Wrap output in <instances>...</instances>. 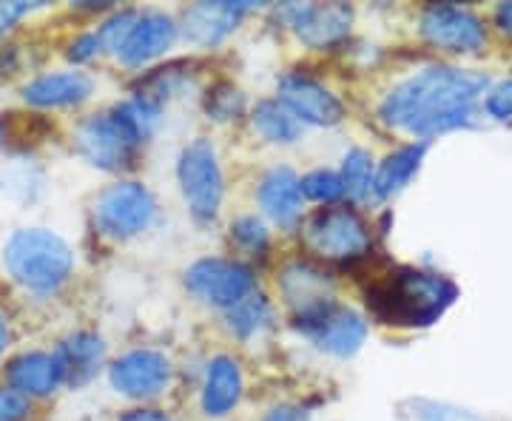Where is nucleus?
I'll list each match as a JSON object with an SVG mask.
<instances>
[{
  "instance_id": "obj_1",
  "label": "nucleus",
  "mask_w": 512,
  "mask_h": 421,
  "mask_svg": "<svg viewBox=\"0 0 512 421\" xmlns=\"http://www.w3.org/2000/svg\"><path fill=\"white\" fill-rule=\"evenodd\" d=\"M487 74L458 66H427L402 80L379 106L384 126L410 137L447 134L476 123L478 97L487 92Z\"/></svg>"
},
{
  "instance_id": "obj_2",
  "label": "nucleus",
  "mask_w": 512,
  "mask_h": 421,
  "mask_svg": "<svg viewBox=\"0 0 512 421\" xmlns=\"http://www.w3.org/2000/svg\"><path fill=\"white\" fill-rule=\"evenodd\" d=\"M458 299V288L441 274L419 268H396L376 279L367 291V308L393 328H427L439 322Z\"/></svg>"
},
{
  "instance_id": "obj_3",
  "label": "nucleus",
  "mask_w": 512,
  "mask_h": 421,
  "mask_svg": "<svg viewBox=\"0 0 512 421\" xmlns=\"http://www.w3.org/2000/svg\"><path fill=\"white\" fill-rule=\"evenodd\" d=\"M160 120V103L134 94L111 111L92 114L77 129V151L103 171H123Z\"/></svg>"
},
{
  "instance_id": "obj_4",
  "label": "nucleus",
  "mask_w": 512,
  "mask_h": 421,
  "mask_svg": "<svg viewBox=\"0 0 512 421\" xmlns=\"http://www.w3.org/2000/svg\"><path fill=\"white\" fill-rule=\"evenodd\" d=\"M3 262L12 279L32 293L57 291L74 268L72 248L46 228H23L15 231L6 248Z\"/></svg>"
},
{
  "instance_id": "obj_5",
  "label": "nucleus",
  "mask_w": 512,
  "mask_h": 421,
  "mask_svg": "<svg viewBox=\"0 0 512 421\" xmlns=\"http://www.w3.org/2000/svg\"><path fill=\"white\" fill-rule=\"evenodd\" d=\"M305 242L316 257L350 262L370 251V228L365 217L350 205H328L305 222Z\"/></svg>"
},
{
  "instance_id": "obj_6",
  "label": "nucleus",
  "mask_w": 512,
  "mask_h": 421,
  "mask_svg": "<svg viewBox=\"0 0 512 421\" xmlns=\"http://www.w3.org/2000/svg\"><path fill=\"white\" fill-rule=\"evenodd\" d=\"M177 180L188 202V211L197 222H214L220 214L225 180H222L220 157L211 140L197 137L191 146L183 148L177 163Z\"/></svg>"
},
{
  "instance_id": "obj_7",
  "label": "nucleus",
  "mask_w": 512,
  "mask_h": 421,
  "mask_svg": "<svg viewBox=\"0 0 512 421\" xmlns=\"http://www.w3.org/2000/svg\"><path fill=\"white\" fill-rule=\"evenodd\" d=\"M157 202L143 183H114L94 202V222L109 239H131L154 222Z\"/></svg>"
},
{
  "instance_id": "obj_8",
  "label": "nucleus",
  "mask_w": 512,
  "mask_h": 421,
  "mask_svg": "<svg viewBox=\"0 0 512 421\" xmlns=\"http://www.w3.org/2000/svg\"><path fill=\"white\" fill-rule=\"evenodd\" d=\"M185 285L197 299L214 305V308H234L256 288V276L248 265L237 259H200L185 271Z\"/></svg>"
},
{
  "instance_id": "obj_9",
  "label": "nucleus",
  "mask_w": 512,
  "mask_h": 421,
  "mask_svg": "<svg viewBox=\"0 0 512 421\" xmlns=\"http://www.w3.org/2000/svg\"><path fill=\"white\" fill-rule=\"evenodd\" d=\"M296 328L302 330V336L311 339L316 348L339 359L353 356L367 339L365 319L339 302H328L305 316H296Z\"/></svg>"
},
{
  "instance_id": "obj_10",
  "label": "nucleus",
  "mask_w": 512,
  "mask_h": 421,
  "mask_svg": "<svg viewBox=\"0 0 512 421\" xmlns=\"http://www.w3.org/2000/svg\"><path fill=\"white\" fill-rule=\"evenodd\" d=\"M421 35L427 43L439 46L444 52H478L487 43L484 20L473 9L456 3H430L421 9Z\"/></svg>"
},
{
  "instance_id": "obj_11",
  "label": "nucleus",
  "mask_w": 512,
  "mask_h": 421,
  "mask_svg": "<svg viewBox=\"0 0 512 421\" xmlns=\"http://www.w3.org/2000/svg\"><path fill=\"white\" fill-rule=\"evenodd\" d=\"M279 103L305 126H336L345 117V106L325 83L305 72H288L279 77Z\"/></svg>"
},
{
  "instance_id": "obj_12",
  "label": "nucleus",
  "mask_w": 512,
  "mask_h": 421,
  "mask_svg": "<svg viewBox=\"0 0 512 421\" xmlns=\"http://www.w3.org/2000/svg\"><path fill=\"white\" fill-rule=\"evenodd\" d=\"M111 387L128 399H154L171 382V362L151 348L128 350L109 370Z\"/></svg>"
},
{
  "instance_id": "obj_13",
  "label": "nucleus",
  "mask_w": 512,
  "mask_h": 421,
  "mask_svg": "<svg viewBox=\"0 0 512 421\" xmlns=\"http://www.w3.org/2000/svg\"><path fill=\"white\" fill-rule=\"evenodd\" d=\"M285 20L305 46L328 49L348 37L353 9L348 3H291L285 6Z\"/></svg>"
},
{
  "instance_id": "obj_14",
  "label": "nucleus",
  "mask_w": 512,
  "mask_h": 421,
  "mask_svg": "<svg viewBox=\"0 0 512 421\" xmlns=\"http://www.w3.org/2000/svg\"><path fill=\"white\" fill-rule=\"evenodd\" d=\"M279 288H282L285 302L291 305L293 319L316 311L328 302H336L333 279H330L328 271L316 268L313 262H302V259L285 265V271L279 276Z\"/></svg>"
},
{
  "instance_id": "obj_15",
  "label": "nucleus",
  "mask_w": 512,
  "mask_h": 421,
  "mask_svg": "<svg viewBox=\"0 0 512 421\" xmlns=\"http://www.w3.org/2000/svg\"><path fill=\"white\" fill-rule=\"evenodd\" d=\"M251 3H231V0H217V3H194L185 9L183 35L194 46H217L220 40L237 29V23L245 18Z\"/></svg>"
},
{
  "instance_id": "obj_16",
  "label": "nucleus",
  "mask_w": 512,
  "mask_h": 421,
  "mask_svg": "<svg viewBox=\"0 0 512 421\" xmlns=\"http://www.w3.org/2000/svg\"><path fill=\"white\" fill-rule=\"evenodd\" d=\"M177 29H180V26L174 23L171 15H165V12H157V9L140 12L134 29L128 32L126 43H123V49L117 52V57H120L126 66H143L148 60L165 55V52L174 46Z\"/></svg>"
},
{
  "instance_id": "obj_17",
  "label": "nucleus",
  "mask_w": 512,
  "mask_h": 421,
  "mask_svg": "<svg viewBox=\"0 0 512 421\" xmlns=\"http://www.w3.org/2000/svg\"><path fill=\"white\" fill-rule=\"evenodd\" d=\"M259 205L279 225L293 228L302 217V183L293 168H271L259 183Z\"/></svg>"
},
{
  "instance_id": "obj_18",
  "label": "nucleus",
  "mask_w": 512,
  "mask_h": 421,
  "mask_svg": "<svg viewBox=\"0 0 512 421\" xmlns=\"http://www.w3.org/2000/svg\"><path fill=\"white\" fill-rule=\"evenodd\" d=\"M6 379H9V387H15L26 399L29 396H52L57 387L66 382L57 353H40V350L12 359L6 367Z\"/></svg>"
},
{
  "instance_id": "obj_19",
  "label": "nucleus",
  "mask_w": 512,
  "mask_h": 421,
  "mask_svg": "<svg viewBox=\"0 0 512 421\" xmlns=\"http://www.w3.org/2000/svg\"><path fill=\"white\" fill-rule=\"evenodd\" d=\"M94 92V83L89 74L83 72H55L40 74L26 89L23 97L26 103L40 106V109H60V106H77L89 100Z\"/></svg>"
},
{
  "instance_id": "obj_20",
  "label": "nucleus",
  "mask_w": 512,
  "mask_h": 421,
  "mask_svg": "<svg viewBox=\"0 0 512 421\" xmlns=\"http://www.w3.org/2000/svg\"><path fill=\"white\" fill-rule=\"evenodd\" d=\"M242 399V370L231 356H214L202 382V410L211 419L228 416Z\"/></svg>"
},
{
  "instance_id": "obj_21",
  "label": "nucleus",
  "mask_w": 512,
  "mask_h": 421,
  "mask_svg": "<svg viewBox=\"0 0 512 421\" xmlns=\"http://www.w3.org/2000/svg\"><path fill=\"white\" fill-rule=\"evenodd\" d=\"M57 359L63 365V379L66 385L80 387L86 382H92L97 376V370L103 367V359H106V345L97 333H89V330H80V333H72L60 350H57Z\"/></svg>"
},
{
  "instance_id": "obj_22",
  "label": "nucleus",
  "mask_w": 512,
  "mask_h": 421,
  "mask_svg": "<svg viewBox=\"0 0 512 421\" xmlns=\"http://www.w3.org/2000/svg\"><path fill=\"white\" fill-rule=\"evenodd\" d=\"M427 154V143H410V146L396 148L393 154L384 157V163L376 168V183H373V197L390 200L399 191H404L410 180L419 174L421 160Z\"/></svg>"
},
{
  "instance_id": "obj_23",
  "label": "nucleus",
  "mask_w": 512,
  "mask_h": 421,
  "mask_svg": "<svg viewBox=\"0 0 512 421\" xmlns=\"http://www.w3.org/2000/svg\"><path fill=\"white\" fill-rule=\"evenodd\" d=\"M251 123L268 143L288 146V143H296L302 134V123L279 100H259L256 109L251 111Z\"/></svg>"
},
{
  "instance_id": "obj_24",
  "label": "nucleus",
  "mask_w": 512,
  "mask_h": 421,
  "mask_svg": "<svg viewBox=\"0 0 512 421\" xmlns=\"http://www.w3.org/2000/svg\"><path fill=\"white\" fill-rule=\"evenodd\" d=\"M225 322H228V330L237 333L239 339H251L256 333L271 328L274 308H271V302L262 293L254 291L251 296H245L239 305L225 311Z\"/></svg>"
},
{
  "instance_id": "obj_25",
  "label": "nucleus",
  "mask_w": 512,
  "mask_h": 421,
  "mask_svg": "<svg viewBox=\"0 0 512 421\" xmlns=\"http://www.w3.org/2000/svg\"><path fill=\"white\" fill-rule=\"evenodd\" d=\"M342 185H345V194L353 202H365L373 197V183H376V165L373 157L367 154L365 148H350L342 160Z\"/></svg>"
},
{
  "instance_id": "obj_26",
  "label": "nucleus",
  "mask_w": 512,
  "mask_h": 421,
  "mask_svg": "<svg viewBox=\"0 0 512 421\" xmlns=\"http://www.w3.org/2000/svg\"><path fill=\"white\" fill-rule=\"evenodd\" d=\"M299 183H302V197L319 202V205H333V202L345 197L342 177L336 171H328V168H316L311 174H305Z\"/></svg>"
},
{
  "instance_id": "obj_27",
  "label": "nucleus",
  "mask_w": 512,
  "mask_h": 421,
  "mask_svg": "<svg viewBox=\"0 0 512 421\" xmlns=\"http://www.w3.org/2000/svg\"><path fill=\"white\" fill-rule=\"evenodd\" d=\"M137 9H123V12H117V15H111L103 26H100V32H97V37H100V46L106 49V52H120L123 49V43H126L128 32L134 29V23H137Z\"/></svg>"
},
{
  "instance_id": "obj_28",
  "label": "nucleus",
  "mask_w": 512,
  "mask_h": 421,
  "mask_svg": "<svg viewBox=\"0 0 512 421\" xmlns=\"http://www.w3.org/2000/svg\"><path fill=\"white\" fill-rule=\"evenodd\" d=\"M245 106V97L239 92L237 86L231 83H222L214 92H208V100H205V109L214 120H234L239 111Z\"/></svg>"
},
{
  "instance_id": "obj_29",
  "label": "nucleus",
  "mask_w": 512,
  "mask_h": 421,
  "mask_svg": "<svg viewBox=\"0 0 512 421\" xmlns=\"http://www.w3.org/2000/svg\"><path fill=\"white\" fill-rule=\"evenodd\" d=\"M231 239L248 254H262L268 248V228L256 217H239L231 225Z\"/></svg>"
},
{
  "instance_id": "obj_30",
  "label": "nucleus",
  "mask_w": 512,
  "mask_h": 421,
  "mask_svg": "<svg viewBox=\"0 0 512 421\" xmlns=\"http://www.w3.org/2000/svg\"><path fill=\"white\" fill-rule=\"evenodd\" d=\"M484 111L498 120V123H507L512 120V80H504V83H498L493 86L487 97H484Z\"/></svg>"
},
{
  "instance_id": "obj_31",
  "label": "nucleus",
  "mask_w": 512,
  "mask_h": 421,
  "mask_svg": "<svg viewBox=\"0 0 512 421\" xmlns=\"http://www.w3.org/2000/svg\"><path fill=\"white\" fill-rule=\"evenodd\" d=\"M29 419V399L15 387H0V421Z\"/></svg>"
},
{
  "instance_id": "obj_32",
  "label": "nucleus",
  "mask_w": 512,
  "mask_h": 421,
  "mask_svg": "<svg viewBox=\"0 0 512 421\" xmlns=\"http://www.w3.org/2000/svg\"><path fill=\"white\" fill-rule=\"evenodd\" d=\"M416 416L419 421H478L476 416L464 413V410H453V407H444V404L433 402H419L416 404Z\"/></svg>"
},
{
  "instance_id": "obj_33",
  "label": "nucleus",
  "mask_w": 512,
  "mask_h": 421,
  "mask_svg": "<svg viewBox=\"0 0 512 421\" xmlns=\"http://www.w3.org/2000/svg\"><path fill=\"white\" fill-rule=\"evenodd\" d=\"M103 46H100V37L94 35V32H86V35L74 37L72 43H69V60L72 63H89V60H94L97 57V52H100Z\"/></svg>"
},
{
  "instance_id": "obj_34",
  "label": "nucleus",
  "mask_w": 512,
  "mask_h": 421,
  "mask_svg": "<svg viewBox=\"0 0 512 421\" xmlns=\"http://www.w3.org/2000/svg\"><path fill=\"white\" fill-rule=\"evenodd\" d=\"M32 9H35V6L26 3V0H9V3L0 0V35H3L6 29H12L20 18H26Z\"/></svg>"
},
{
  "instance_id": "obj_35",
  "label": "nucleus",
  "mask_w": 512,
  "mask_h": 421,
  "mask_svg": "<svg viewBox=\"0 0 512 421\" xmlns=\"http://www.w3.org/2000/svg\"><path fill=\"white\" fill-rule=\"evenodd\" d=\"M262 421H311L308 419V413L305 410H299V407H291V404H282V407H274L268 416Z\"/></svg>"
},
{
  "instance_id": "obj_36",
  "label": "nucleus",
  "mask_w": 512,
  "mask_h": 421,
  "mask_svg": "<svg viewBox=\"0 0 512 421\" xmlns=\"http://www.w3.org/2000/svg\"><path fill=\"white\" fill-rule=\"evenodd\" d=\"M495 23L501 26V32H507L512 37V0L510 3H498L495 9Z\"/></svg>"
},
{
  "instance_id": "obj_37",
  "label": "nucleus",
  "mask_w": 512,
  "mask_h": 421,
  "mask_svg": "<svg viewBox=\"0 0 512 421\" xmlns=\"http://www.w3.org/2000/svg\"><path fill=\"white\" fill-rule=\"evenodd\" d=\"M120 421H171L165 413H160V410H131V413H126Z\"/></svg>"
},
{
  "instance_id": "obj_38",
  "label": "nucleus",
  "mask_w": 512,
  "mask_h": 421,
  "mask_svg": "<svg viewBox=\"0 0 512 421\" xmlns=\"http://www.w3.org/2000/svg\"><path fill=\"white\" fill-rule=\"evenodd\" d=\"M9 345V322H6V316L0 313V353L6 350Z\"/></svg>"
},
{
  "instance_id": "obj_39",
  "label": "nucleus",
  "mask_w": 512,
  "mask_h": 421,
  "mask_svg": "<svg viewBox=\"0 0 512 421\" xmlns=\"http://www.w3.org/2000/svg\"><path fill=\"white\" fill-rule=\"evenodd\" d=\"M6 140V126H3V120H0V143Z\"/></svg>"
}]
</instances>
